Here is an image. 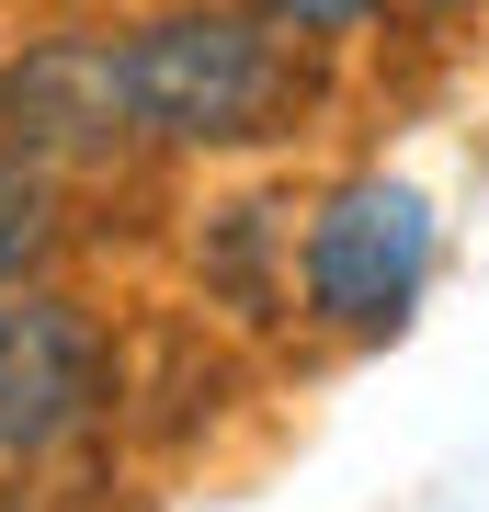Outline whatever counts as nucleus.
I'll use <instances>...</instances> for the list:
<instances>
[{"label": "nucleus", "instance_id": "obj_1", "mask_svg": "<svg viewBox=\"0 0 489 512\" xmlns=\"http://www.w3.org/2000/svg\"><path fill=\"white\" fill-rule=\"evenodd\" d=\"M296 35H273L251 0H171L114 35V80H126V137L137 160H228L296 126Z\"/></svg>", "mask_w": 489, "mask_h": 512}, {"label": "nucleus", "instance_id": "obj_2", "mask_svg": "<svg viewBox=\"0 0 489 512\" xmlns=\"http://www.w3.org/2000/svg\"><path fill=\"white\" fill-rule=\"evenodd\" d=\"M433 194L421 183H387V171H353V183H330L308 205V228H296V319L330 330V342H399L410 308L433 296Z\"/></svg>", "mask_w": 489, "mask_h": 512}, {"label": "nucleus", "instance_id": "obj_3", "mask_svg": "<svg viewBox=\"0 0 489 512\" xmlns=\"http://www.w3.org/2000/svg\"><path fill=\"white\" fill-rule=\"evenodd\" d=\"M126 399V342L80 285H12L0 296V478L69 467Z\"/></svg>", "mask_w": 489, "mask_h": 512}, {"label": "nucleus", "instance_id": "obj_4", "mask_svg": "<svg viewBox=\"0 0 489 512\" xmlns=\"http://www.w3.org/2000/svg\"><path fill=\"white\" fill-rule=\"evenodd\" d=\"M0 148L46 160L57 183L69 171H126V80H114V35H23L0 57Z\"/></svg>", "mask_w": 489, "mask_h": 512}, {"label": "nucleus", "instance_id": "obj_5", "mask_svg": "<svg viewBox=\"0 0 489 512\" xmlns=\"http://www.w3.org/2000/svg\"><path fill=\"white\" fill-rule=\"evenodd\" d=\"M57 251H69V183L23 148H0V296L12 285H46Z\"/></svg>", "mask_w": 489, "mask_h": 512}, {"label": "nucleus", "instance_id": "obj_6", "mask_svg": "<svg viewBox=\"0 0 489 512\" xmlns=\"http://www.w3.org/2000/svg\"><path fill=\"white\" fill-rule=\"evenodd\" d=\"M251 12L273 23V35H296V46H353L387 0H251Z\"/></svg>", "mask_w": 489, "mask_h": 512}, {"label": "nucleus", "instance_id": "obj_7", "mask_svg": "<svg viewBox=\"0 0 489 512\" xmlns=\"http://www.w3.org/2000/svg\"><path fill=\"white\" fill-rule=\"evenodd\" d=\"M433 12H467V0H433Z\"/></svg>", "mask_w": 489, "mask_h": 512}]
</instances>
